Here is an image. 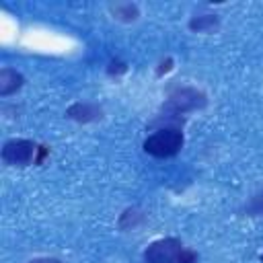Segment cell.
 <instances>
[{
	"mask_svg": "<svg viewBox=\"0 0 263 263\" xmlns=\"http://www.w3.org/2000/svg\"><path fill=\"white\" fill-rule=\"evenodd\" d=\"M185 144L181 127H160L144 140V152L154 158H171L181 152Z\"/></svg>",
	"mask_w": 263,
	"mask_h": 263,
	"instance_id": "6da1fadb",
	"label": "cell"
},
{
	"mask_svg": "<svg viewBox=\"0 0 263 263\" xmlns=\"http://www.w3.org/2000/svg\"><path fill=\"white\" fill-rule=\"evenodd\" d=\"M205 105H208L205 92H201L193 86H179V88L171 90V95L162 103V111H164V115L179 117V115H185L191 111H199Z\"/></svg>",
	"mask_w": 263,
	"mask_h": 263,
	"instance_id": "7a4b0ae2",
	"label": "cell"
},
{
	"mask_svg": "<svg viewBox=\"0 0 263 263\" xmlns=\"http://www.w3.org/2000/svg\"><path fill=\"white\" fill-rule=\"evenodd\" d=\"M37 150H39L37 142L25 140V138H14V140L4 142L0 156H2L4 164H8V166H29V164H35Z\"/></svg>",
	"mask_w": 263,
	"mask_h": 263,
	"instance_id": "3957f363",
	"label": "cell"
},
{
	"mask_svg": "<svg viewBox=\"0 0 263 263\" xmlns=\"http://www.w3.org/2000/svg\"><path fill=\"white\" fill-rule=\"evenodd\" d=\"M181 253H183L181 238L164 236V238H158V240L150 242L144 249L142 259H144V263H177Z\"/></svg>",
	"mask_w": 263,
	"mask_h": 263,
	"instance_id": "277c9868",
	"label": "cell"
},
{
	"mask_svg": "<svg viewBox=\"0 0 263 263\" xmlns=\"http://www.w3.org/2000/svg\"><path fill=\"white\" fill-rule=\"evenodd\" d=\"M66 117L76 123H92L103 117V107L97 103H74L66 109Z\"/></svg>",
	"mask_w": 263,
	"mask_h": 263,
	"instance_id": "5b68a950",
	"label": "cell"
},
{
	"mask_svg": "<svg viewBox=\"0 0 263 263\" xmlns=\"http://www.w3.org/2000/svg\"><path fill=\"white\" fill-rule=\"evenodd\" d=\"M25 84V76L12 68L0 70V97H10L16 90H21Z\"/></svg>",
	"mask_w": 263,
	"mask_h": 263,
	"instance_id": "8992f818",
	"label": "cell"
},
{
	"mask_svg": "<svg viewBox=\"0 0 263 263\" xmlns=\"http://www.w3.org/2000/svg\"><path fill=\"white\" fill-rule=\"evenodd\" d=\"M109 12L119 23H134L140 16V6L136 2H115L109 6Z\"/></svg>",
	"mask_w": 263,
	"mask_h": 263,
	"instance_id": "52a82bcc",
	"label": "cell"
},
{
	"mask_svg": "<svg viewBox=\"0 0 263 263\" xmlns=\"http://www.w3.org/2000/svg\"><path fill=\"white\" fill-rule=\"evenodd\" d=\"M191 33H214L220 29V16L216 14H195L187 23Z\"/></svg>",
	"mask_w": 263,
	"mask_h": 263,
	"instance_id": "ba28073f",
	"label": "cell"
},
{
	"mask_svg": "<svg viewBox=\"0 0 263 263\" xmlns=\"http://www.w3.org/2000/svg\"><path fill=\"white\" fill-rule=\"evenodd\" d=\"M144 220H146V214H144L140 208L132 205V208H125V210L121 212V216H119V220H117V226H119L121 230H134V228H138L140 224H144Z\"/></svg>",
	"mask_w": 263,
	"mask_h": 263,
	"instance_id": "9c48e42d",
	"label": "cell"
},
{
	"mask_svg": "<svg viewBox=\"0 0 263 263\" xmlns=\"http://www.w3.org/2000/svg\"><path fill=\"white\" fill-rule=\"evenodd\" d=\"M245 212H247V216H263V191L255 193V195L247 201Z\"/></svg>",
	"mask_w": 263,
	"mask_h": 263,
	"instance_id": "30bf717a",
	"label": "cell"
},
{
	"mask_svg": "<svg viewBox=\"0 0 263 263\" xmlns=\"http://www.w3.org/2000/svg\"><path fill=\"white\" fill-rule=\"evenodd\" d=\"M125 72H127V64L123 60H111L107 64V76H111V78H119Z\"/></svg>",
	"mask_w": 263,
	"mask_h": 263,
	"instance_id": "8fae6325",
	"label": "cell"
},
{
	"mask_svg": "<svg viewBox=\"0 0 263 263\" xmlns=\"http://www.w3.org/2000/svg\"><path fill=\"white\" fill-rule=\"evenodd\" d=\"M173 66H175V60H173V58H164V60L156 66V76L162 78L164 74H168V72L173 70Z\"/></svg>",
	"mask_w": 263,
	"mask_h": 263,
	"instance_id": "7c38bea8",
	"label": "cell"
},
{
	"mask_svg": "<svg viewBox=\"0 0 263 263\" xmlns=\"http://www.w3.org/2000/svg\"><path fill=\"white\" fill-rule=\"evenodd\" d=\"M177 263H197V253L191 249H183V253L179 255Z\"/></svg>",
	"mask_w": 263,
	"mask_h": 263,
	"instance_id": "4fadbf2b",
	"label": "cell"
},
{
	"mask_svg": "<svg viewBox=\"0 0 263 263\" xmlns=\"http://www.w3.org/2000/svg\"><path fill=\"white\" fill-rule=\"evenodd\" d=\"M49 154V148L47 146H39V150H37V158H35V164H41L43 160H45V156Z\"/></svg>",
	"mask_w": 263,
	"mask_h": 263,
	"instance_id": "5bb4252c",
	"label": "cell"
},
{
	"mask_svg": "<svg viewBox=\"0 0 263 263\" xmlns=\"http://www.w3.org/2000/svg\"><path fill=\"white\" fill-rule=\"evenodd\" d=\"M27 263H60V261L53 259V257H37V259H31Z\"/></svg>",
	"mask_w": 263,
	"mask_h": 263,
	"instance_id": "9a60e30c",
	"label": "cell"
},
{
	"mask_svg": "<svg viewBox=\"0 0 263 263\" xmlns=\"http://www.w3.org/2000/svg\"><path fill=\"white\" fill-rule=\"evenodd\" d=\"M259 259H261V263H263V253H261V257H259Z\"/></svg>",
	"mask_w": 263,
	"mask_h": 263,
	"instance_id": "2e32d148",
	"label": "cell"
}]
</instances>
